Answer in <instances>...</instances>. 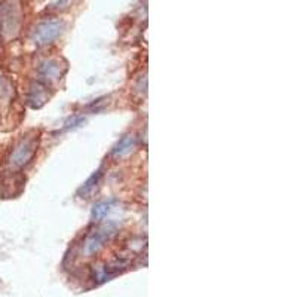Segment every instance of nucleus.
Wrapping results in <instances>:
<instances>
[{
	"instance_id": "7",
	"label": "nucleus",
	"mask_w": 297,
	"mask_h": 297,
	"mask_svg": "<svg viewBox=\"0 0 297 297\" xmlns=\"http://www.w3.org/2000/svg\"><path fill=\"white\" fill-rule=\"evenodd\" d=\"M137 147V139L132 134L123 136L121 140L116 143V146L112 150V155L115 157H125L131 155Z\"/></svg>"
},
{
	"instance_id": "9",
	"label": "nucleus",
	"mask_w": 297,
	"mask_h": 297,
	"mask_svg": "<svg viewBox=\"0 0 297 297\" xmlns=\"http://www.w3.org/2000/svg\"><path fill=\"white\" fill-rule=\"evenodd\" d=\"M113 205H115V202L113 201H105V202H100V204H97L95 207H94V210H92V219H94V222H100V220H103L105 215L112 211L113 208Z\"/></svg>"
},
{
	"instance_id": "3",
	"label": "nucleus",
	"mask_w": 297,
	"mask_h": 297,
	"mask_svg": "<svg viewBox=\"0 0 297 297\" xmlns=\"http://www.w3.org/2000/svg\"><path fill=\"white\" fill-rule=\"evenodd\" d=\"M64 30V22L60 19H45L33 29L30 39L36 46H46L57 40Z\"/></svg>"
},
{
	"instance_id": "1",
	"label": "nucleus",
	"mask_w": 297,
	"mask_h": 297,
	"mask_svg": "<svg viewBox=\"0 0 297 297\" xmlns=\"http://www.w3.org/2000/svg\"><path fill=\"white\" fill-rule=\"evenodd\" d=\"M22 24L21 0H2L0 3V37L9 42L19 35Z\"/></svg>"
},
{
	"instance_id": "2",
	"label": "nucleus",
	"mask_w": 297,
	"mask_h": 297,
	"mask_svg": "<svg viewBox=\"0 0 297 297\" xmlns=\"http://www.w3.org/2000/svg\"><path fill=\"white\" fill-rule=\"evenodd\" d=\"M39 149V136L37 134H29L18 141L17 146L12 149L11 155L8 157V167L12 171H18L25 168L32 159L35 157L36 152Z\"/></svg>"
},
{
	"instance_id": "4",
	"label": "nucleus",
	"mask_w": 297,
	"mask_h": 297,
	"mask_svg": "<svg viewBox=\"0 0 297 297\" xmlns=\"http://www.w3.org/2000/svg\"><path fill=\"white\" fill-rule=\"evenodd\" d=\"M118 233V225L115 222H109L104 225L97 226L89 235H88L85 245H84V253L87 256H91L97 253L100 248H103L115 235Z\"/></svg>"
},
{
	"instance_id": "8",
	"label": "nucleus",
	"mask_w": 297,
	"mask_h": 297,
	"mask_svg": "<svg viewBox=\"0 0 297 297\" xmlns=\"http://www.w3.org/2000/svg\"><path fill=\"white\" fill-rule=\"evenodd\" d=\"M101 177H103V171H97L95 174H92L89 178H88V181L80 187V191H79V195H80V198H88L91 193L94 192L95 189H97V186L100 184V181H101Z\"/></svg>"
},
{
	"instance_id": "6",
	"label": "nucleus",
	"mask_w": 297,
	"mask_h": 297,
	"mask_svg": "<svg viewBox=\"0 0 297 297\" xmlns=\"http://www.w3.org/2000/svg\"><path fill=\"white\" fill-rule=\"evenodd\" d=\"M49 95H48V85L36 80L35 84H32L30 91H29V104L35 109H39L48 101Z\"/></svg>"
},
{
	"instance_id": "5",
	"label": "nucleus",
	"mask_w": 297,
	"mask_h": 297,
	"mask_svg": "<svg viewBox=\"0 0 297 297\" xmlns=\"http://www.w3.org/2000/svg\"><path fill=\"white\" fill-rule=\"evenodd\" d=\"M67 70L66 64L58 60V58H49L46 61H43L39 67V76H40V82L49 85V84H55L58 82L64 73Z\"/></svg>"
}]
</instances>
